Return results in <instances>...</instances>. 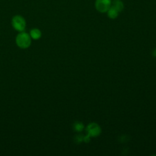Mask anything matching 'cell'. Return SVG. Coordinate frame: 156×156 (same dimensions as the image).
Returning <instances> with one entry per match:
<instances>
[{"label":"cell","mask_w":156,"mask_h":156,"mask_svg":"<svg viewBox=\"0 0 156 156\" xmlns=\"http://www.w3.org/2000/svg\"><path fill=\"white\" fill-rule=\"evenodd\" d=\"M13 28L16 31L20 32L24 30L26 27V21L24 18L20 15L13 16L11 21Z\"/></svg>","instance_id":"cell-2"},{"label":"cell","mask_w":156,"mask_h":156,"mask_svg":"<svg viewBox=\"0 0 156 156\" xmlns=\"http://www.w3.org/2000/svg\"><path fill=\"white\" fill-rule=\"evenodd\" d=\"M15 41H16V45L20 48L27 49L31 44L32 38L29 34L23 31V32H20L16 35Z\"/></svg>","instance_id":"cell-1"},{"label":"cell","mask_w":156,"mask_h":156,"mask_svg":"<svg viewBox=\"0 0 156 156\" xmlns=\"http://www.w3.org/2000/svg\"><path fill=\"white\" fill-rule=\"evenodd\" d=\"M90 136L88 134H87V135L83 136V141L88 142V141H90Z\"/></svg>","instance_id":"cell-10"},{"label":"cell","mask_w":156,"mask_h":156,"mask_svg":"<svg viewBox=\"0 0 156 156\" xmlns=\"http://www.w3.org/2000/svg\"></svg>","instance_id":"cell-12"},{"label":"cell","mask_w":156,"mask_h":156,"mask_svg":"<svg viewBox=\"0 0 156 156\" xmlns=\"http://www.w3.org/2000/svg\"><path fill=\"white\" fill-rule=\"evenodd\" d=\"M152 54H153V55H154V56L156 57V49H155L153 51Z\"/></svg>","instance_id":"cell-11"},{"label":"cell","mask_w":156,"mask_h":156,"mask_svg":"<svg viewBox=\"0 0 156 156\" xmlns=\"http://www.w3.org/2000/svg\"><path fill=\"white\" fill-rule=\"evenodd\" d=\"M106 13L107 14L108 17L110 19H112V20L116 19L118 16V15H119V12L117 10H116L112 5Z\"/></svg>","instance_id":"cell-7"},{"label":"cell","mask_w":156,"mask_h":156,"mask_svg":"<svg viewBox=\"0 0 156 156\" xmlns=\"http://www.w3.org/2000/svg\"><path fill=\"white\" fill-rule=\"evenodd\" d=\"M112 5V0H95L94 7L96 10L101 13L107 12Z\"/></svg>","instance_id":"cell-3"},{"label":"cell","mask_w":156,"mask_h":156,"mask_svg":"<svg viewBox=\"0 0 156 156\" xmlns=\"http://www.w3.org/2000/svg\"><path fill=\"white\" fill-rule=\"evenodd\" d=\"M83 140V136L82 135H77L76 136V142L80 143V142H81Z\"/></svg>","instance_id":"cell-9"},{"label":"cell","mask_w":156,"mask_h":156,"mask_svg":"<svg viewBox=\"0 0 156 156\" xmlns=\"http://www.w3.org/2000/svg\"><path fill=\"white\" fill-rule=\"evenodd\" d=\"M73 128L75 131L81 132L83 130V129L84 128V126L81 122H76L74 124Z\"/></svg>","instance_id":"cell-8"},{"label":"cell","mask_w":156,"mask_h":156,"mask_svg":"<svg viewBox=\"0 0 156 156\" xmlns=\"http://www.w3.org/2000/svg\"><path fill=\"white\" fill-rule=\"evenodd\" d=\"M112 6L117 10L119 13L121 12L124 9V5L121 0H112Z\"/></svg>","instance_id":"cell-5"},{"label":"cell","mask_w":156,"mask_h":156,"mask_svg":"<svg viewBox=\"0 0 156 156\" xmlns=\"http://www.w3.org/2000/svg\"><path fill=\"white\" fill-rule=\"evenodd\" d=\"M87 131L90 137H96L101 134V129L97 123L91 122L87 126Z\"/></svg>","instance_id":"cell-4"},{"label":"cell","mask_w":156,"mask_h":156,"mask_svg":"<svg viewBox=\"0 0 156 156\" xmlns=\"http://www.w3.org/2000/svg\"><path fill=\"white\" fill-rule=\"evenodd\" d=\"M41 32L39 29L37 28H34L32 29L30 31L29 35L31 37V38L34 40H38L41 37Z\"/></svg>","instance_id":"cell-6"}]
</instances>
